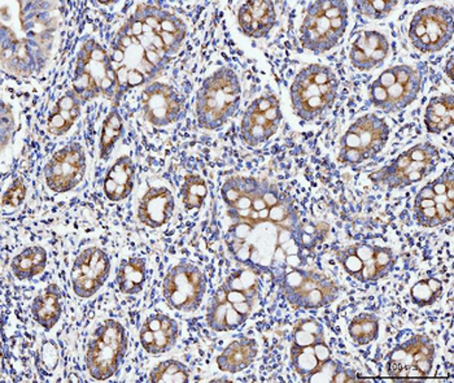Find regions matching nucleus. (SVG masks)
<instances>
[{"mask_svg": "<svg viewBox=\"0 0 454 383\" xmlns=\"http://www.w3.org/2000/svg\"><path fill=\"white\" fill-rule=\"evenodd\" d=\"M324 326L316 318H300L294 325L293 346L305 347L325 342Z\"/></svg>", "mask_w": 454, "mask_h": 383, "instance_id": "obj_39", "label": "nucleus"}, {"mask_svg": "<svg viewBox=\"0 0 454 383\" xmlns=\"http://www.w3.org/2000/svg\"><path fill=\"white\" fill-rule=\"evenodd\" d=\"M42 360L47 369L52 371L59 363V352L52 342L44 343L43 349H42Z\"/></svg>", "mask_w": 454, "mask_h": 383, "instance_id": "obj_44", "label": "nucleus"}, {"mask_svg": "<svg viewBox=\"0 0 454 383\" xmlns=\"http://www.w3.org/2000/svg\"><path fill=\"white\" fill-rule=\"evenodd\" d=\"M221 197L231 220L225 238L230 254L276 284L304 267L324 240L321 228L302 219L293 198L269 181L232 176L221 187Z\"/></svg>", "mask_w": 454, "mask_h": 383, "instance_id": "obj_1", "label": "nucleus"}, {"mask_svg": "<svg viewBox=\"0 0 454 383\" xmlns=\"http://www.w3.org/2000/svg\"><path fill=\"white\" fill-rule=\"evenodd\" d=\"M389 133V125L378 114L367 113L358 117L339 142V161L346 165H358L375 158L386 147Z\"/></svg>", "mask_w": 454, "mask_h": 383, "instance_id": "obj_11", "label": "nucleus"}, {"mask_svg": "<svg viewBox=\"0 0 454 383\" xmlns=\"http://www.w3.org/2000/svg\"><path fill=\"white\" fill-rule=\"evenodd\" d=\"M15 131V120H13L12 111L8 105L2 102V148L7 146L10 139L12 138Z\"/></svg>", "mask_w": 454, "mask_h": 383, "instance_id": "obj_43", "label": "nucleus"}, {"mask_svg": "<svg viewBox=\"0 0 454 383\" xmlns=\"http://www.w3.org/2000/svg\"><path fill=\"white\" fill-rule=\"evenodd\" d=\"M176 201L167 187H151L140 200L138 219L148 228L159 229L172 219Z\"/></svg>", "mask_w": 454, "mask_h": 383, "instance_id": "obj_26", "label": "nucleus"}, {"mask_svg": "<svg viewBox=\"0 0 454 383\" xmlns=\"http://www.w3.org/2000/svg\"><path fill=\"white\" fill-rule=\"evenodd\" d=\"M123 131V122L121 114L117 108H112V111L106 114L105 122L100 131L99 156L102 160H108L112 151L116 146L117 141L121 138Z\"/></svg>", "mask_w": 454, "mask_h": 383, "instance_id": "obj_36", "label": "nucleus"}, {"mask_svg": "<svg viewBox=\"0 0 454 383\" xmlns=\"http://www.w3.org/2000/svg\"><path fill=\"white\" fill-rule=\"evenodd\" d=\"M242 86L231 68L217 69L209 75L196 95L195 113L199 127L217 130L234 116L240 105Z\"/></svg>", "mask_w": 454, "mask_h": 383, "instance_id": "obj_4", "label": "nucleus"}, {"mask_svg": "<svg viewBox=\"0 0 454 383\" xmlns=\"http://www.w3.org/2000/svg\"><path fill=\"white\" fill-rule=\"evenodd\" d=\"M435 345L427 335L419 334L395 347L387 356V374L392 379H426L435 363Z\"/></svg>", "mask_w": 454, "mask_h": 383, "instance_id": "obj_16", "label": "nucleus"}, {"mask_svg": "<svg viewBox=\"0 0 454 383\" xmlns=\"http://www.w3.org/2000/svg\"><path fill=\"white\" fill-rule=\"evenodd\" d=\"M422 77L409 66L387 68L369 86L370 102L385 113L405 110L419 97Z\"/></svg>", "mask_w": 454, "mask_h": 383, "instance_id": "obj_10", "label": "nucleus"}, {"mask_svg": "<svg viewBox=\"0 0 454 383\" xmlns=\"http://www.w3.org/2000/svg\"><path fill=\"white\" fill-rule=\"evenodd\" d=\"M444 287L442 282L435 277L419 279L411 289V303L416 304L419 309L431 307L442 298Z\"/></svg>", "mask_w": 454, "mask_h": 383, "instance_id": "obj_38", "label": "nucleus"}, {"mask_svg": "<svg viewBox=\"0 0 454 383\" xmlns=\"http://www.w3.org/2000/svg\"><path fill=\"white\" fill-rule=\"evenodd\" d=\"M111 272V260L99 247L83 250L75 259L70 270V279L74 293L80 298L95 295L106 284Z\"/></svg>", "mask_w": 454, "mask_h": 383, "instance_id": "obj_20", "label": "nucleus"}, {"mask_svg": "<svg viewBox=\"0 0 454 383\" xmlns=\"http://www.w3.org/2000/svg\"><path fill=\"white\" fill-rule=\"evenodd\" d=\"M259 354V345L254 338L242 337L234 340L218 355V369L227 373H239L248 368Z\"/></svg>", "mask_w": 454, "mask_h": 383, "instance_id": "obj_30", "label": "nucleus"}, {"mask_svg": "<svg viewBox=\"0 0 454 383\" xmlns=\"http://www.w3.org/2000/svg\"><path fill=\"white\" fill-rule=\"evenodd\" d=\"M439 163L437 147L430 142H420L400 153L391 164L369 175V180L388 190L405 189L435 172Z\"/></svg>", "mask_w": 454, "mask_h": 383, "instance_id": "obj_8", "label": "nucleus"}, {"mask_svg": "<svg viewBox=\"0 0 454 383\" xmlns=\"http://www.w3.org/2000/svg\"><path fill=\"white\" fill-rule=\"evenodd\" d=\"M453 37L452 11L439 5H427L417 11L409 27V39L422 54L442 51Z\"/></svg>", "mask_w": 454, "mask_h": 383, "instance_id": "obj_15", "label": "nucleus"}, {"mask_svg": "<svg viewBox=\"0 0 454 383\" xmlns=\"http://www.w3.org/2000/svg\"><path fill=\"white\" fill-rule=\"evenodd\" d=\"M186 35V24L175 13L139 4L112 39L109 58L117 78L114 108L131 89L153 83L178 54Z\"/></svg>", "mask_w": 454, "mask_h": 383, "instance_id": "obj_2", "label": "nucleus"}, {"mask_svg": "<svg viewBox=\"0 0 454 383\" xmlns=\"http://www.w3.org/2000/svg\"><path fill=\"white\" fill-rule=\"evenodd\" d=\"M348 27V5L343 0L310 3L300 27V42L305 50L325 54L339 43Z\"/></svg>", "mask_w": 454, "mask_h": 383, "instance_id": "obj_7", "label": "nucleus"}, {"mask_svg": "<svg viewBox=\"0 0 454 383\" xmlns=\"http://www.w3.org/2000/svg\"><path fill=\"white\" fill-rule=\"evenodd\" d=\"M190 381V369L178 360H165L153 369L150 382L186 383Z\"/></svg>", "mask_w": 454, "mask_h": 383, "instance_id": "obj_40", "label": "nucleus"}, {"mask_svg": "<svg viewBox=\"0 0 454 383\" xmlns=\"http://www.w3.org/2000/svg\"><path fill=\"white\" fill-rule=\"evenodd\" d=\"M42 58L46 56L42 55L41 35L20 39L3 25L2 64L8 74L27 77L42 68Z\"/></svg>", "mask_w": 454, "mask_h": 383, "instance_id": "obj_21", "label": "nucleus"}, {"mask_svg": "<svg viewBox=\"0 0 454 383\" xmlns=\"http://www.w3.org/2000/svg\"><path fill=\"white\" fill-rule=\"evenodd\" d=\"M83 100L78 97L77 92L70 89L58 102L55 103L49 119H47V130L55 137L68 133L73 125L81 116Z\"/></svg>", "mask_w": 454, "mask_h": 383, "instance_id": "obj_29", "label": "nucleus"}, {"mask_svg": "<svg viewBox=\"0 0 454 383\" xmlns=\"http://www.w3.org/2000/svg\"><path fill=\"white\" fill-rule=\"evenodd\" d=\"M452 59H450V63H448V75H450V80H453V74H452Z\"/></svg>", "mask_w": 454, "mask_h": 383, "instance_id": "obj_45", "label": "nucleus"}, {"mask_svg": "<svg viewBox=\"0 0 454 383\" xmlns=\"http://www.w3.org/2000/svg\"><path fill=\"white\" fill-rule=\"evenodd\" d=\"M348 334L356 345H370L380 337V318L372 313H360L350 321Z\"/></svg>", "mask_w": 454, "mask_h": 383, "instance_id": "obj_35", "label": "nucleus"}, {"mask_svg": "<svg viewBox=\"0 0 454 383\" xmlns=\"http://www.w3.org/2000/svg\"><path fill=\"white\" fill-rule=\"evenodd\" d=\"M339 91L335 72L321 64H310L296 74L290 88L291 105L299 119L313 121L332 110Z\"/></svg>", "mask_w": 454, "mask_h": 383, "instance_id": "obj_5", "label": "nucleus"}, {"mask_svg": "<svg viewBox=\"0 0 454 383\" xmlns=\"http://www.w3.org/2000/svg\"><path fill=\"white\" fill-rule=\"evenodd\" d=\"M72 89L83 103L102 95L111 102L116 98L117 78L111 58L95 39H88L78 51Z\"/></svg>", "mask_w": 454, "mask_h": 383, "instance_id": "obj_6", "label": "nucleus"}, {"mask_svg": "<svg viewBox=\"0 0 454 383\" xmlns=\"http://www.w3.org/2000/svg\"><path fill=\"white\" fill-rule=\"evenodd\" d=\"M86 173V153L77 142L67 145L44 167V180L53 192L64 194L75 189Z\"/></svg>", "mask_w": 454, "mask_h": 383, "instance_id": "obj_19", "label": "nucleus"}, {"mask_svg": "<svg viewBox=\"0 0 454 383\" xmlns=\"http://www.w3.org/2000/svg\"><path fill=\"white\" fill-rule=\"evenodd\" d=\"M260 274L242 267L227 276L213 293L207 309V325L218 332L242 326L262 296Z\"/></svg>", "mask_w": 454, "mask_h": 383, "instance_id": "obj_3", "label": "nucleus"}, {"mask_svg": "<svg viewBox=\"0 0 454 383\" xmlns=\"http://www.w3.org/2000/svg\"><path fill=\"white\" fill-rule=\"evenodd\" d=\"M145 119L153 127L164 128L175 124L184 110V100L173 86L153 82L140 95Z\"/></svg>", "mask_w": 454, "mask_h": 383, "instance_id": "obj_22", "label": "nucleus"}, {"mask_svg": "<svg viewBox=\"0 0 454 383\" xmlns=\"http://www.w3.org/2000/svg\"><path fill=\"white\" fill-rule=\"evenodd\" d=\"M27 187L25 180L22 177L15 178L11 186L8 187L7 192L3 195V208L4 209H16L24 203L27 198Z\"/></svg>", "mask_w": 454, "mask_h": 383, "instance_id": "obj_42", "label": "nucleus"}, {"mask_svg": "<svg viewBox=\"0 0 454 383\" xmlns=\"http://www.w3.org/2000/svg\"><path fill=\"white\" fill-rule=\"evenodd\" d=\"M136 181V165L129 156H121L109 168L103 181L106 197L111 201L125 200Z\"/></svg>", "mask_w": 454, "mask_h": 383, "instance_id": "obj_28", "label": "nucleus"}, {"mask_svg": "<svg viewBox=\"0 0 454 383\" xmlns=\"http://www.w3.org/2000/svg\"><path fill=\"white\" fill-rule=\"evenodd\" d=\"M282 117L276 95H262L254 99L243 114L240 137L248 146H260L278 131Z\"/></svg>", "mask_w": 454, "mask_h": 383, "instance_id": "obj_18", "label": "nucleus"}, {"mask_svg": "<svg viewBox=\"0 0 454 383\" xmlns=\"http://www.w3.org/2000/svg\"><path fill=\"white\" fill-rule=\"evenodd\" d=\"M453 94L434 97L425 112V125L430 134H442L453 127Z\"/></svg>", "mask_w": 454, "mask_h": 383, "instance_id": "obj_32", "label": "nucleus"}, {"mask_svg": "<svg viewBox=\"0 0 454 383\" xmlns=\"http://www.w3.org/2000/svg\"><path fill=\"white\" fill-rule=\"evenodd\" d=\"M291 364L302 382H315L317 376L333 360L332 349L325 342L317 345L297 347L291 345Z\"/></svg>", "mask_w": 454, "mask_h": 383, "instance_id": "obj_27", "label": "nucleus"}, {"mask_svg": "<svg viewBox=\"0 0 454 383\" xmlns=\"http://www.w3.org/2000/svg\"><path fill=\"white\" fill-rule=\"evenodd\" d=\"M145 262L142 257L122 260L117 270V285L125 295H136L143 290L145 282Z\"/></svg>", "mask_w": 454, "mask_h": 383, "instance_id": "obj_33", "label": "nucleus"}, {"mask_svg": "<svg viewBox=\"0 0 454 383\" xmlns=\"http://www.w3.org/2000/svg\"><path fill=\"white\" fill-rule=\"evenodd\" d=\"M179 326L169 316L156 313L148 316L139 332L140 345L151 355L170 351L178 340Z\"/></svg>", "mask_w": 454, "mask_h": 383, "instance_id": "obj_24", "label": "nucleus"}, {"mask_svg": "<svg viewBox=\"0 0 454 383\" xmlns=\"http://www.w3.org/2000/svg\"><path fill=\"white\" fill-rule=\"evenodd\" d=\"M128 349L126 330L119 321L106 320L98 326L89 343L86 365L97 381L111 379L123 362Z\"/></svg>", "mask_w": 454, "mask_h": 383, "instance_id": "obj_12", "label": "nucleus"}, {"mask_svg": "<svg viewBox=\"0 0 454 383\" xmlns=\"http://www.w3.org/2000/svg\"><path fill=\"white\" fill-rule=\"evenodd\" d=\"M47 265V253L43 247L25 248L11 262V270L19 279H32L43 272Z\"/></svg>", "mask_w": 454, "mask_h": 383, "instance_id": "obj_34", "label": "nucleus"}, {"mask_svg": "<svg viewBox=\"0 0 454 383\" xmlns=\"http://www.w3.org/2000/svg\"><path fill=\"white\" fill-rule=\"evenodd\" d=\"M277 22L276 7L268 0H251L240 5L238 24L247 37L260 39L266 37Z\"/></svg>", "mask_w": 454, "mask_h": 383, "instance_id": "obj_25", "label": "nucleus"}, {"mask_svg": "<svg viewBox=\"0 0 454 383\" xmlns=\"http://www.w3.org/2000/svg\"><path fill=\"white\" fill-rule=\"evenodd\" d=\"M286 301L301 309H318L330 306L338 299L340 287L326 274L315 270L295 268L277 282Z\"/></svg>", "mask_w": 454, "mask_h": 383, "instance_id": "obj_9", "label": "nucleus"}, {"mask_svg": "<svg viewBox=\"0 0 454 383\" xmlns=\"http://www.w3.org/2000/svg\"><path fill=\"white\" fill-rule=\"evenodd\" d=\"M389 54V43L385 35L375 30L358 33L350 44L349 60L356 69L369 72L383 66Z\"/></svg>", "mask_w": 454, "mask_h": 383, "instance_id": "obj_23", "label": "nucleus"}, {"mask_svg": "<svg viewBox=\"0 0 454 383\" xmlns=\"http://www.w3.org/2000/svg\"><path fill=\"white\" fill-rule=\"evenodd\" d=\"M181 197L187 211L200 209L208 197V186H207L206 180L193 173L187 175L181 189Z\"/></svg>", "mask_w": 454, "mask_h": 383, "instance_id": "obj_37", "label": "nucleus"}, {"mask_svg": "<svg viewBox=\"0 0 454 383\" xmlns=\"http://www.w3.org/2000/svg\"><path fill=\"white\" fill-rule=\"evenodd\" d=\"M417 223L423 228H437L450 223L454 216L453 167L417 192L413 206Z\"/></svg>", "mask_w": 454, "mask_h": 383, "instance_id": "obj_14", "label": "nucleus"}, {"mask_svg": "<svg viewBox=\"0 0 454 383\" xmlns=\"http://www.w3.org/2000/svg\"><path fill=\"white\" fill-rule=\"evenodd\" d=\"M356 8L361 15L367 19H386L399 4L397 0H358L355 3Z\"/></svg>", "mask_w": 454, "mask_h": 383, "instance_id": "obj_41", "label": "nucleus"}, {"mask_svg": "<svg viewBox=\"0 0 454 383\" xmlns=\"http://www.w3.org/2000/svg\"><path fill=\"white\" fill-rule=\"evenodd\" d=\"M207 292L204 273L192 262H179L165 276L162 293L172 309L193 312L203 303Z\"/></svg>", "mask_w": 454, "mask_h": 383, "instance_id": "obj_17", "label": "nucleus"}, {"mask_svg": "<svg viewBox=\"0 0 454 383\" xmlns=\"http://www.w3.org/2000/svg\"><path fill=\"white\" fill-rule=\"evenodd\" d=\"M61 313H63V293L58 285H49L33 301V318L42 328L51 330L60 320Z\"/></svg>", "mask_w": 454, "mask_h": 383, "instance_id": "obj_31", "label": "nucleus"}, {"mask_svg": "<svg viewBox=\"0 0 454 383\" xmlns=\"http://www.w3.org/2000/svg\"><path fill=\"white\" fill-rule=\"evenodd\" d=\"M336 260L356 281H380L392 272L396 264L394 250L385 246L356 243L336 253Z\"/></svg>", "mask_w": 454, "mask_h": 383, "instance_id": "obj_13", "label": "nucleus"}]
</instances>
